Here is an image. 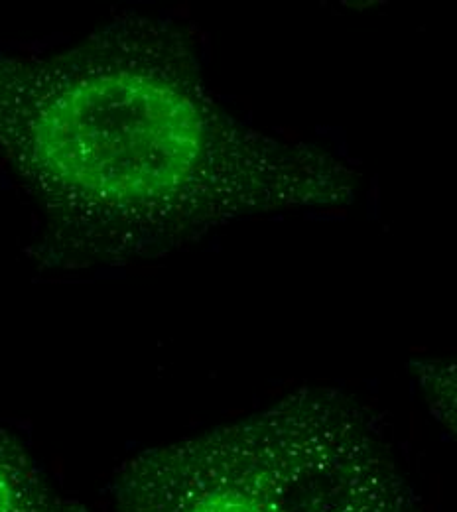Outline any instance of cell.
<instances>
[{
  "mask_svg": "<svg viewBox=\"0 0 457 512\" xmlns=\"http://www.w3.org/2000/svg\"><path fill=\"white\" fill-rule=\"evenodd\" d=\"M0 150L67 221L146 255L261 215L345 207L359 180L320 146L229 115L166 22L54 60L0 62Z\"/></svg>",
  "mask_w": 457,
  "mask_h": 512,
  "instance_id": "6da1fadb",
  "label": "cell"
},
{
  "mask_svg": "<svg viewBox=\"0 0 457 512\" xmlns=\"http://www.w3.org/2000/svg\"><path fill=\"white\" fill-rule=\"evenodd\" d=\"M113 512H422L381 422L333 388L129 459Z\"/></svg>",
  "mask_w": 457,
  "mask_h": 512,
  "instance_id": "7a4b0ae2",
  "label": "cell"
},
{
  "mask_svg": "<svg viewBox=\"0 0 457 512\" xmlns=\"http://www.w3.org/2000/svg\"><path fill=\"white\" fill-rule=\"evenodd\" d=\"M0 512H89L18 448L0 442Z\"/></svg>",
  "mask_w": 457,
  "mask_h": 512,
  "instance_id": "3957f363",
  "label": "cell"
},
{
  "mask_svg": "<svg viewBox=\"0 0 457 512\" xmlns=\"http://www.w3.org/2000/svg\"><path fill=\"white\" fill-rule=\"evenodd\" d=\"M422 373V388L426 392L428 402L432 404V412L438 420L446 422L448 428L454 432V418H456V373L454 365L450 363H430L428 367L420 365Z\"/></svg>",
  "mask_w": 457,
  "mask_h": 512,
  "instance_id": "277c9868",
  "label": "cell"
}]
</instances>
